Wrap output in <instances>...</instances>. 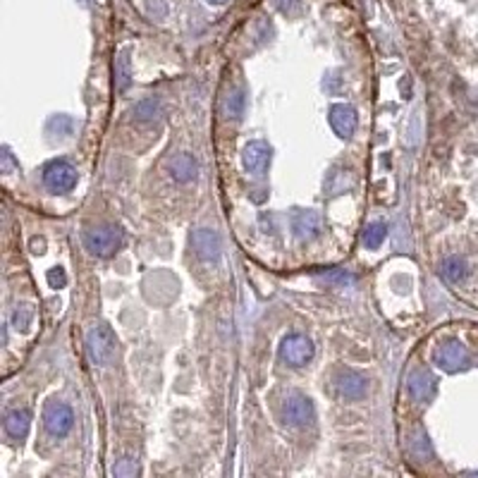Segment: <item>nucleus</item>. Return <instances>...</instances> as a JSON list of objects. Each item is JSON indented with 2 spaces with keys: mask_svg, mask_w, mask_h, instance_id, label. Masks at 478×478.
I'll list each match as a JSON object with an SVG mask.
<instances>
[{
  "mask_svg": "<svg viewBox=\"0 0 478 478\" xmlns=\"http://www.w3.org/2000/svg\"><path fill=\"white\" fill-rule=\"evenodd\" d=\"M409 395H412L416 402H428V399L435 395V378L428 373V371H416L409 378Z\"/></svg>",
  "mask_w": 478,
  "mask_h": 478,
  "instance_id": "obj_14",
  "label": "nucleus"
},
{
  "mask_svg": "<svg viewBox=\"0 0 478 478\" xmlns=\"http://www.w3.org/2000/svg\"><path fill=\"white\" fill-rule=\"evenodd\" d=\"M167 170H170L172 179L184 184L196 179V175H199V163H196V158L191 154H175L167 160Z\"/></svg>",
  "mask_w": 478,
  "mask_h": 478,
  "instance_id": "obj_13",
  "label": "nucleus"
},
{
  "mask_svg": "<svg viewBox=\"0 0 478 478\" xmlns=\"http://www.w3.org/2000/svg\"><path fill=\"white\" fill-rule=\"evenodd\" d=\"M191 246H194L196 256L206 263H216L221 258V237L208 227H199L191 232Z\"/></svg>",
  "mask_w": 478,
  "mask_h": 478,
  "instance_id": "obj_7",
  "label": "nucleus"
},
{
  "mask_svg": "<svg viewBox=\"0 0 478 478\" xmlns=\"http://www.w3.org/2000/svg\"><path fill=\"white\" fill-rule=\"evenodd\" d=\"M129 82H132V70H129V50H122L115 60V84L120 91H127Z\"/></svg>",
  "mask_w": 478,
  "mask_h": 478,
  "instance_id": "obj_18",
  "label": "nucleus"
},
{
  "mask_svg": "<svg viewBox=\"0 0 478 478\" xmlns=\"http://www.w3.org/2000/svg\"><path fill=\"white\" fill-rule=\"evenodd\" d=\"M156 115H158V100L156 98H146L134 108V117L137 120H154Z\"/></svg>",
  "mask_w": 478,
  "mask_h": 478,
  "instance_id": "obj_21",
  "label": "nucleus"
},
{
  "mask_svg": "<svg viewBox=\"0 0 478 478\" xmlns=\"http://www.w3.org/2000/svg\"><path fill=\"white\" fill-rule=\"evenodd\" d=\"M0 158H3V160H0V167H3L5 175H13L17 167H20V165H17V160H15V156H13V151H10V149H3V156H0Z\"/></svg>",
  "mask_w": 478,
  "mask_h": 478,
  "instance_id": "obj_23",
  "label": "nucleus"
},
{
  "mask_svg": "<svg viewBox=\"0 0 478 478\" xmlns=\"http://www.w3.org/2000/svg\"><path fill=\"white\" fill-rule=\"evenodd\" d=\"M280 359L287 366H306L313 359V342L301 333H292L280 342Z\"/></svg>",
  "mask_w": 478,
  "mask_h": 478,
  "instance_id": "obj_4",
  "label": "nucleus"
},
{
  "mask_svg": "<svg viewBox=\"0 0 478 478\" xmlns=\"http://www.w3.org/2000/svg\"><path fill=\"white\" fill-rule=\"evenodd\" d=\"M328 120H330V127L335 129L337 137L350 139L354 134V129H357V110L347 103H335L333 108H330Z\"/></svg>",
  "mask_w": 478,
  "mask_h": 478,
  "instance_id": "obj_9",
  "label": "nucleus"
},
{
  "mask_svg": "<svg viewBox=\"0 0 478 478\" xmlns=\"http://www.w3.org/2000/svg\"><path fill=\"white\" fill-rule=\"evenodd\" d=\"M469 361V354H466V347L462 342H445L442 347H438L435 352V364L445 371H459L464 364Z\"/></svg>",
  "mask_w": 478,
  "mask_h": 478,
  "instance_id": "obj_10",
  "label": "nucleus"
},
{
  "mask_svg": "<svg viewBox=\"0 0 478 478\" xmlns=\"http://www.w3.org/2000/svg\"><path fill=\"white\" fill-rule=\"evenodd\" d=\"M316 419L313 402L301 392H290L283 402V421L292 428H304Z\"/></svg>",
  "mask_w": 478,
  "mask_h": 478,
  "instance_id": "obj_3",
  "label": "nucleus"
},
{
  "mask_svg": "<svg viewBox=\"0 0 478 478\" xmlns=\"http://www.w3.org/2000/svg\"><path fill=\"white\" fill-rule=\"evenodd\" d=\"M82 239L89 254L98 258H108L120 249L125 237H122V230L115 227V225H100V227H89Z\"/></svg>",
  "mask_w": 478,
  "mask_h": 478,
  "instance_id": "obj_2",
  "label": "nucleus"
},
{
  "mask_svg": "<svg viewBox=\"0 0 478 478\" xmlns=\"http://www.w3.org/2000/svg\"><path fill=\"white\" fill-rule=\"evenodd\" d=\"M206 3H208V5H225L227 0H206Z\"/></svg>",
  "mask_w": 478,
  "mask_h": 478,
  "instance_id": "obj_26",
  "label": "nucleus"
},
{
  "mask_svg": "<svg viewBox=\"0 0 478 478\" xmlns=\"http://www.w3.org/2000/svg\"><path fill=\"white\" fill-rule=\"evenodd\" d=\"M46 280H48V285L53 287V290H60V287L67 285V275H65L63 268H50Z\"/></svg>",
  "mask_w": 478,
  "mask_h": 478,
  "instance_id": "obj_22",
  "label": "nucleus"
},
{
  "mask_svg": "<svg viewBox=\"0 0 478 478\" xmlns=\"http://www.w3.org/2000/svg\"><path fill=\"white\" fill-rule=\"evenodd\" d=\"M33 316H36V313H33L31 304H17V308L13 311V325L24 333V330H29V325L33 323Z\"/></svg>",
  "mask_w": 478,
  "mask_h": 478,
  "instance_id": "obj_20",
  "label": "nucleus"
},
{
  "mask_svg": "<svg viewBox=\"0 0 478 478\" xmlns=\"http://www.w3.org/2000/svg\"><path fill=\"white\" fill-rule=\"evenodd\" d=\"M117 340L108 323H96L87 333V354L94 366H108L112 354H115Z\"/></svg>",
  "mask_w": 478,
  "mask_h": 478,
  "instance_id": "obj_1",
  "label": "nucleus"
},
{
  "mask_svg": "<svg viewBox=\"0 0 478 478\" xmlns=\"http://www.w3.org/2000/svg\"><path fill=\"white\" fill-rule=\"evenodd\" d=\"M29 426H31V414L27 409H13V412L5 416V431H8V435L17 438V440L27 438Z\"/></svg>",
  "mask_w": 478,
  "mask_h": 478,
  "instance_id": "obj_15",
  "label": "nucleus"
},
{
  "mask_svg": "<svg viewBox=\"0 0 478 478\" xmlns=\"http://www.w3.org/2000/svg\"><path fill=\"white\" fill-rule=\"evenodd\" d=\"M385 237H387V225L382 221H375L364 230V246L366 249H378L382 241H385Z\"/></svg>",
  "mask_w": 478,
  "mask_h": 478,
  "instance_id": "obj_17",
  "label": "nucleus"
},
{
  "mask_svg": "<svg viewBox=\"0 0 478 478\" xmlns=\"http://www.w3.org/2000/svg\"><path fill=\"white\" fill-rule=\"evenodd\" d=\"M335 385H337V392H340L345 399H359V397H364V392H366V378L350 368L337 373Z\"/></svg>",
  "mask_w": 478,
  "mask_h": 478,
  "instance_id": "obj_11",
  "label": "nucleus"
},
{
  "mask_svg": "<svg viewBox=\"0 0 478 478\" xmlns=\"http://www.w3.org/2000/svg\"><path fill=\"white\" fill-rule=\"evenodd\" d=\"M43 184L53 194H65V191L75 189L77 184V167L67 160H53L43 167Z\"/></svg>",
  "mask_w": 478,
  "mask_h": 478,
  "instance_id": "obj_5",
  "label": "nucleus"
},
{
  "mask_svg": "<svg viewBox=\"0 0 478 478\" xmlns=\"http://www.w3.org/2000/svg\"><path fill=\"white\" fill-rule=\"evenodd\" d=\"M273 5L285 15H292V13L299 10V0H273Z\"/></svg>",
  "mask_w": 478,
  "mask_h": 478,
  "instance_id": "obj_24",
  "label": "nucleus"
},
{
  "mask_svg": "<svg viewBox=\"0 0 478 478\" xmlns=\"http://www.w3.org/2000/svg\"><path fill=\"white\" fill-rule=\"evenodd\" d=\"M442 275L449 280V283H462L466 278V261L459 256H449L442 261Z\"/></svg>",
  "mask_w": 478,
  "mask_h": 478,
  "instance_id": "obj_19",
  "label": "nucleus"
},
{
  "mask_svg": "<svg viewBox=\"0 0 478 478\" xmlns=\"http://www.w3.org/2000/svg\"><path fill=\"white\" fill-rule=\"evenodd\" d=\"M43 424H46V431L50 435L63 438L72 431L75 414H72V409L65 402H50L46 412H43Z\"/></svg>",
  "mask_w": 478,
  "mask_h": 478,
  "instance_id": "obj_6",
  "label": "nucleus"
},
{
  "mask_svg": "<svg viewBox=\"0 0 478 478\" xmlns=\"http://www.w3.org/2000/svg\"><path fill=\"white\" fill-rule=\"evenodd\" d=\"M112 474L115 476H132V474H137V466L134 464H120V466H115V469H112Z\"/></svg>",
  "mask_w": 478,
  "mask_h": 478,
  "instance_id": "obj_25",
  "label": "nucleus"
},
{
  "mask_svg": "<svg viewBox=\"0 0 478 478\" xmlns=\"http://www.w3.org/2000/svg\"><path fill=\"white\" fill-rule=\"evenodd\" d=\"M292 230L299 239H313L323 230V221L316 211H299L292 218Z\"/></svg>",
  "mask_w": 478,
  "mask_h": 478,
  "instance_id": "obj_12",
  "label": "nucleus"
},
{
  "mask_svg": "<svg viewBox=\"0 0 478 478\" xmlns=\"http://www.w3.org/2000/svg\"><path fill=\"white\" fill-rule=\"evenodd\" d=\"M271 146L266 142H261V139H256V142H249L241 149V163H244V170L251 172V175H261L263 170H266V165L271 163Z\"/></svg>",
  "mask_w": 478,
  "mask_h": 478,
  "instance_id": "obj_8",
  "label": "nucleus"
},
{
  "mask_svg": "<svg viewBox=\"0 0 478 478\" xmlns=\"http://www.w3.org/2000/svg\"><path fill=\"white\" fill-rule=\"evenodd\" d=\"M244 105H246L244 91H241V89H232V91H227L223 98V115L237 120V117H241V112H244Z\"/></svg>",
  "mask_w": 478,
  "mask_h": 478,
  "instance_id": "obj_16",
  "label": "nucleus"
}]
</instances>
